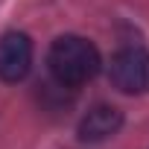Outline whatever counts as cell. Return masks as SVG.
Masks as SVG:
<instances>
[{
  "instance_id": "6da1fadb",
  "label": "cell",
  "mask_w": 149,
  "mask_h": 149,
  "mask_svg": "<svg viewBox=\"0 0 149 149\" xmlns=\"http://www.w3.org/2000/svg\"><path fill=\"white\" fill-rule=\"evenodd\" d=\"M47 67L53 73L56 85L61 88H79L85 82H91L100 67H102V58H100V50L82 38V35H61L53 41L50 53H47Z\"/></svg>"
},
{
  "instance_id": "7a4b0ae2",
  "label": "cell",
  "mask_w": 149,
  "mask_h": 149,
  "mask_svg": "<svg viewBox=\"0 0 149 149\" xmlns=\"http://www.w3.org/2000/svg\"><path fill=\"white\" fill-rule=\"evenodd\" d=\"M108 79L123 94H146L149 91V53L140 47H126L114 53L108 64Z\"/></svg>"
},
{
  "instance_id": "3957f363",
  "label": "cell",
  "mask_w": 149,
  "mask_h": 149,
  "mask_svg": "<svg viewBox=\"0 0 149 149\" xmlns=\"http://www.w3.org/2000/svg\"><path fill=\"white\" fill-rule=\"evenodd\" d=\"M32 67V41L24 32H6L0 38V79L21 82Z\"/></svg>"
},
{
  "instance_id": "277c9868",
  "label": "cell",
  "mask_w": 149,
  "mask_h": 149,
  "mask_svg": "<svg viewBox=\"0 0 149 149\" xmlns=\"http://www.w3.org/2000/svg\"><path fill=\"white\" fill-rule=\"evenodd\" d=\"M123 126V111L114 108V105H94L88 108V114L79 120V140L85 143H102L108 137H114Z\"/></svg>"
}]
</instances>
